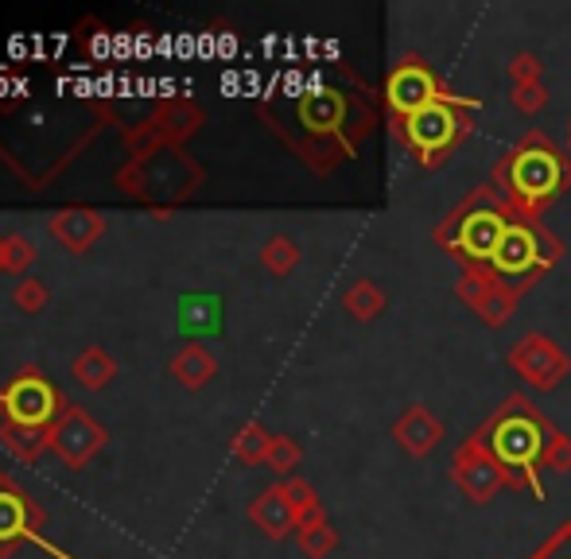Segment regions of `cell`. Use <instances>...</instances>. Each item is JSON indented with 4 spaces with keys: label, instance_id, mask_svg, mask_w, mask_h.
<instances>
[{
    "label": "cell",
    "instance_id": "obj_1",
    "mask_svg": "<svg viewBox=\"0 0 571 559\" xmlns=\"http://www.w3.org/2000/svg\"><path fill=\"white\" fill-rule=\"evenodd\" d=\"M102 443H105L102 424H98L94 415L85 412V408H78V404L62 408L59 420L47 427V447H52L55 455L62 458V466H70V470H78V466L90 463V458L102 450Z\"/></svg>",
    "mask_w": 571,
    "mask_h": 559
},
{
    "label": "cell",
    "instance_id": "obj_2",
    "mask_svg": "<svg viewBox=\"0 0 571 559\" xmlns=\"http://www.w3.org/2000/svg\"><path fill=\"white\" fill-rule=\"evenodd\" d=\"M59 389H52V385L43 381L35 369H24V377H16V381L9 385V389L0 392V412H4V420H12V424H24V427H52L55 420H59Z\"/></svg>",
    "mask_w": 571,
    "mask_h": 559
},
{
    "label": "cell",
    "instance_id": "obj_3",
    "mask_svg": "<svg viewBox=\"0 0 571 559\" xmlns=\"http://www.w3.org/2000/svg\"><path fill=\"white\" fill-rule=\"evenodd\" d=\"M490 447H494V455L502 458V463L529 466L533 458L540 455V427L533 424V420H525V415H510V420H502V424L494 427Z\"/></svg>",
    "mask_w": 571,
    "mask_h": 559
},
{
    "label": "cell",
    "instance_id": "obj_4",
    "mask_svg": "<svg viewBox=\"0 0 571 559\" xmlns=\"http://www.w3.org/2000/svg\"><path fill=\"white\" fill-rule=\"evenodd\" d=\"M47 229H52V238L59 241L62 249H70V253H85V249L102 238L105 221H102V214L90 210V206H67V210L52 214Z\"/></svg>",
    "mask_w": 571,
    "mask_h": 559
},
{
    "label": "cell",
    "instance_id": "obj_5",
    "mask_svg": "<svg viewBox=\"0 0 571 559\" xmlns=\"http://www.w3.org/2000/svg\"><path fill=\"white\" fill-rule=\"evenodd\" d=\"M513 186H517L525 198H545L560 186V163L545 148H529L513 160Z\"/></svg>",
    "mask_w": 571,
    "mask_h": 559
},
{
    "label": "cell",
    "instance_id": "obj_6",
    "mask_svg": "<svg viewBox=\"0 0 571 559\" xmlns=\"http://www.w3.org/2000/svg\"><path fill=\"white\" fill-rule=\"evenodd\" d=\"M455 133H459V121H455V113L447 110V105H439V102L409 117V140L427 156L452 145Z\"/></svg>",
    "mask_w": 571,
    "mask_h": 559
},
{
    "label": "cell",
    "instance_id": "obj_7",
    "mask_svg": "<svg viewBox=\"0 0 571 559\" xmlns=\"http://www.w3.org/2000/svg\"><path fill=\"white\" fill-rule=\"evenodd\" d=\"M435 98H439V93H435V82L424 67H404L389 78V105L397 113H409L412 117V113L435 105Z\"/></svg>",
    "mask_w": 571,
    "mask_h": 559
},
{
    "label": "cell",
    "instance_id": "obj_8",
    "mask_svg": "<svg viewBox=\"0 0 571 559\" xmlns=\"http://www.w3.org/2000/svg\"><path fill=\"white\" fill-rule=\"evenodd\" d=\"M502 233H505V221L498 218L494 210H478V214H470V218H462L459 233H455V246H459L467 256H487L490 261L498 241H502Z\"/></svg>",
    "mask_w": 571,
    "mask_h": 559
},
{
    "label": "cell",
    "instance_id": "obj_9",
    "mask_svg": "<svg viewBox=\"0 0 571 559\" xmlns=\"http://www.w3.org/2000/svg\"><path fill=\"white\" fill-rule=\"evenodd\" d=\"M490 264H494L498 272H505V276H521V272H529L533 264H537V241H533L529 229L505 226V233H502V241H498Z\"/></svg>",
    "mask_w": 571,
    "mask_h": 559
},
{
    "label": "cell",
    "instance_id": "obj_10",
    "mask_svg": "<svg viewBox=\"0 0 571 559\" xmlns=\"http://www.w3.org/2000/svg\"><path fill=\"white\" fill-rule=\"evenodd\" d=\"M16 536H32V540H39V536H35L32 505H27L24 493H16L9 486V493H0V544H12Z\"/></svg>",
    "mask_w": 571,
    "mask_h": 559
},
{
    "label": "cell",
    "instance_id": "obj_11",
    "mask_svg": "<svg viewBox=\"0 0 571 559\" xmlns=\"http://www.w3.org/2000/svg\"><path fill=\"white\" fill-rule=\"evenodd\" d=\"M148 125L160 133V140H180V136H187L191 128L198 125V113L191 110L187 102H163L160 110L152 113Z\"/></svg>",
    "mask_w": 571,
    "mask_h": 559
},
{
    "label": "cell",
    "instance_id": "obj_12",
    "mask_svg": "<svg viewBox=\"0 0 571 559\" xmlns=\"http://www.w3.org/2000/svg\"><path fill=\"white\" fill-rule=\"evenodd\" d=\"M0 443H4L20 463H35L39 450L47 447V427H24V424L4 420V427H0Z\"/></svg>",
    "mask_w": 571,
    "mask_h": 559
},
{
    "label": "cell",
    "instance_id": "obj_13",
    "mask_svg": "<svg viewBox=\"0 0 571 559\" xmlns=\"http://www.w3.org/2000/svg\"><path fill=\"white\" fill-rule=\"evenodd\" d=\"M171 373H175V381H183L187 389H198V385H206L214 377V357L206 354L203 346H187L171 357Z\"/></svg>",
    "mask_w": 571,
    "mask_h": 559
},
{
    "label": "cell",
    "instance_id": "obj_14",
    "mask_svg": "<svg viewBox=\"0 0 571 559\" xmlns=\"http://www.w3.org/2000/svg\"><path fill=\"white\" fill-rule=\"evenodd\" d=\"M113 373H117V362L98 346H90L85 354L75 357V381L85 385V389H105L113 381Z\"/></svg>",
    "mask_w": 571,
    "mask_h": 559
},
{
    "label": "cell",
    "instance_id": "obj_15",
    "mask_svg": "<svg viewBox=\"0 0 571 559\" xmlns=\"http://www.w3.org/2000/svg\"><path fill=\"white\" fill-rule=\"evenodd\" d=\"M253 521L265 528V533L284 536V533H288V521H292L288 498H284V493H265V498L253 505Z\"/></svg>",
    "mask_w": 571,
    "mask_h": 559
},
{
    "label": "cell",
    "instance_id": "obj_16",
    "mask_svg": "<svg viewBox=\"0 0 571 559\" xmlns=\"http://www.w3.org/2000/svg\"><path fill=\"white\" fill-rule=\"evenodd\" d=\"M299 113H304V121L311 128H331L339 125L342 117V102L334 93H316V98H307V102L299 105Z\"/></svg>",
    "mask_w": 571,
    "mask_h": 559
},
{
    "label": "cell",
    "instance_id": "obj_17",
    "mask_svg": "<svg viewBox=\"0 0 571 559\" xmlns=\"http://www.w3.org/2000/svg\"><path fill=\"white\" fill-rule=\"evenodd\" d=\"M35 264V241L24 238V233H9L4 238V272H16L24 276V269Z\"/></svg>",
    "mask_w": 571,
    "mask_h": 559
},
{
    "label": "cell",
    "instance_id": "obj_18",
    "mask_svg": "<svg viewBox=\"0 0 571 559\" xmlns=\"http://www.w3.org/2000/svg\"><path fill=\"white\" fill-rule=\"evenodd\" d=\"M47 299H52V292H47V284L43 280H20L16 284V292H12V304L20 307V311H27V315H35V311H43L47 307Z\"/></svg>",
    "mask_w": 571,
    "mask_h": 559
},
{
    "label": "cell",
    "instance_id": "obj_19",
    "mask_svg": "<svg viewBox=\"0 0 571 559\" xmlns=\"http://www.w3.org/2000/svg\"><path fill=\"white\" fill-rule=\"evenodd\" d=\"M261 447H265V435H261V427H245V432L238 435V455L241 458H256V455H261Z\"/></svg>",
    "mask_w": 571,
    "mask_h": 559
},
{
    "label": "cell",
    "instance_id": "obj_20",
    "mask_svg": "<svg viewBox=\"0 0 571 559\" xmlns=\"http://www.w3.org/2000/svg\"><path fill=\"white\" fill-rule=\"evenodd\" d=\"M4 98H9V82H4V78H0V102H4Z\"/></svg>",
    "mask_w": 571,
    "mask_h": 559
},
{
    "label": "cell",
    "instance_id": "obj_21",
    "mask_svg": "<svg viewBox=\"0 0 571 559\" xmlns=\"http://www.w3.org/2000/svg\"><path fill=\"white\" fill-rule=\"evenodd\" d=\"M0 272H4V238H0Z\"/></svg>",
    "mask_w": 571,
    "mask_h": 559
},
{
    "label": "cell",
    "instance_id": "obj_22",
    "mask_svg": "<svg viewBox=\"0 0 571 559\" xmlns=\"http://www.w3.org/2000/svg\"><path fill=\"white\" fill-rule=\"evenodd\" d=\"M548 559H571V556H548Z\"/></svg>",
    "mask_w": 571,
    "mask_h": 559
}]
</instances>
